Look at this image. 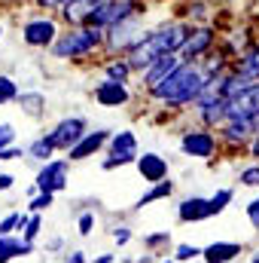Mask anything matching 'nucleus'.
<instances>
[{
	"instance_id": "3",
	"label": "nucleus",
	"mask_w": 259,
	"mask_h": 263,
	"mask_svg": "<svg viewBox=\"0 0 259 263\" xmlns=\"http://www.w3.org/2000/svg\"><path fill=\"white\" fill-rule=\"evenodd\" d=\"M98 52H104V31L89 28V25L61 28L58 37H55V43L49 46V55H52L55 62H64V65L89 62V59H95Z\"/></svg>"
},
{
	"instance_id": "47",
	"label": "nucleus",
	"mask_w": 259,
	"mask_h": 263,
	"mask_svg": "<svg viewBox=\"0 0 259 263\" xmlns=\"http://www.w3.org/2000/svg\"><path fill=\"white\" fill-rule=\"evenodd\" d=\"M134 263H156V254H149V251H146V254H140Z\"/></svg>"
},
{
	"instance_id": "45",
	"label": "nucleus",
	"mask_w": 259,
	"mask_h": 263,
	"mask_svg": "<svg viewBox=\"0 0 259 263\" xmlns=\"http://www.w3.org/2000/svg\"><path fill=\"white\" fill-rule=\"evenodd\" d=\"M244 153H247L253 162H259V135L253 138V141H250V144H247V150H244Z\"/></svg>"
},
{
	"instance_id": "27",
	"label": "nucleus",
	"mask_w": 259,
	"mask_h": 263,
	"mask_svg": "<svg viewBox=\"0 0 259 263\" xmlns=\"http://www.w3.org/2000/svg\"><path fill=\"white\" fill-rule=\"evenodd\" d=\"M101 77H104V80H113V83H125V86H128L131 80H134V70L128 67V62H125L122 55H110V59L101 65Z\"/></svg>"
},
{
	"instance_id": "50",
	"label": "nucleus",
	"mask_w": 259,
	"mask_h": 263,
	"mask_svg": "<svg viewBox=\"0 0 259 263\" xmlns=\"http://www.w3.org/2000/svg\"><path fill=\"white\" fill-rule=\"evenodd\" d=\"M159 263H174V257H162Z\"/></svg>"
},
{
	"instance_id": "15",
	"label": "nucleus",
	"mask_w": 259,
	"mask_h": 263,
	"mask_svg": "<svg viewBox=\"0 0 259 263\" xmlns=\"http://www.w3.org/2000/svg\"><path fill=\"white\" fill-rule=\"evenodd\" d=\"M134 168H137L140 181H146V184H159V181H165L168 172H171L168 159H165L162 153H156V150H143V153H137Z\"/></svg>"
},
{
	"instance_id": "43",
	"label": "nucleus",
	"mask_w": 259,
	"mask_h": 263,
	"mask_svg": "<svg viewBox=\"0 0 259 263\" xmlns=\"http://www.w3.org/2000/svg\"><path fill=\"white\" fill-rule=\"evenodd\" d=\"M46 251L49 254H61L64 251V236H49L46 239Z\"/></svg>"
},
{
	"instance_id": "46",
	"label": "nucleus",
	"mask_w": 259,
	"mask_h": 263,
	"mask_svg": "<svg viewBox=\"0 0 259 263\" xmlns=\"http://www.w3.org/2000/svg\"><path fill=\"white\" fill-rule=\"evenodd\" d=\"M89 263H116V254H98L95 260H89Z\"/></svg>"
},
{
	"instance_id": "39",
	"label": "nucleus",
	"mask_w": 259,
	"mask_h": 263,
	"mask_svg": "<svg viewBox=\"0 0 259 263\" xmlns=\"http://www.w3.org/2000/svg\"><path fill=\"white\" fill-rule=\"evenodd\" d=\"M244 214H247V220H250V227H253V230L259 233V193H256L253 199H250L247 205H244Z\"/></svg>"
},
{
	"instance_id": "5",
	"label": "nucleus",
	"mask_w": 259,
	"mask_h": 263,
	"mask_svg": "<svg viewBox=\"0 0 259 263\" xmlns=\"http://www.w3.org/2000/svg\"><path fill=\"white\" fill-rule=\"evenodd\" d=\"M58 31H61V22L52 12H40V15H31L21 22V43L28 49H37V52H49Z\"/></svg>"
},
{
	"instance_id": "14",
	"label": "nucleus",
	"mask_w": 259,
	"mask_h": 263,
	"mask_svg": "<svg viewBox=\"0 0 259 263\" xmlns=\"http://www.w3.org/2000/svg\"><path fill=\"white\" fill-rule=\"evenodd\" d=\"M92 98H95L98 107L116 110V107L131 104V89L125 83H113V80H104V77H101V80L95 83V89H92Z\"/></svg>"
},
{
	"instance_id": "22",
	"label": "nucleus",
	"mask_w": 259,
	"mask_h": 263,
	"mask_svg": "<svg viewBox=\"0 0 259 263\" xmlns=\"http://www.w3.org/2000/svg\"><path fill=\"white\" fill-rule=\"evenodd\" d=\"M192 117H195V123H198V126L217 132L223 123H226V101H223V98H213V101H207L204 107H198Z\"/></svg>"
},
{
	"instance_id": "8",
	"label": "nucleus",
	"mask_w": 259,
	"mask_h": 263,
	"mask_svg": "<svg viewBox=\"0 0 259 263\" xmlns=\"http://www.w3.org/2000/svg\"><path fill=\"white\" fill-rule=\"evenodd\" d=\"M143 34H146L143 18L119 22V25H113L110 31H104V52H107V55H125V52H131V49L143 40Z\"/></svg>"
},
{
	"instance_id": "23",
	"label": "nucleus",
	"mask_w": 259,
	"mask_h": 263,
	"mask_svg": "<svg viewBox=\"0 0 259 263\" xmlns=\"http://www.w3.org/2000/svg\"><path fill=\"white\" fill-rule=\"evenodd\" d=\"M198 67H201V73H204V80H210V77H223V73H229L232 70V59L223 52V49H210L201 62H198Z\"/></svg>"
},
{
	"instance_id": "18",
	"label": "nucleus",
	"mask_w": 259,
	"mask_h": 263,
	"mask_svg": "<svg viewBox=\"0 0 259 263\" xmlns=\"http://www.w3.org/2000/svg\"><path fill=\"white\" fill-rule=\"evenodd\" d=\"M177 65H180V55H177V52L156 59L146 70H140V73H137V77H140V89H143V92H146V89H153V86H156V83H162L168 73H174Z\"/></svg>"
},
{
	"instance_id": "17",
	"label": "nucleus",
	"mask_w": 259,
	"mask_h": 263,
	"mask_svg": "<svg viewBox=\"0 0 259 263\" xmlns=\"http://www.w3.org/2000/svg\"><path fill=\"white\" fill-rule=\"evenodd\" d=\"M244 254L241 242H229V239H217L210 245H201V263H235Z\"/></svg>"
},
{
	"instance_id": "34",
	"label": "nucleus",
	"mask_w": 259,
	"mask_h": 263,
	"mask_svg": "<svg viewBox=\"0 0 259 263\" xmlns=\"http://www.w3.org/2000/svg\"><path fill=\"white\" fill-rule=\"evenodd\" d=\"M201 257V245H192V242H177L174 245V263H192Z\"/></svg>"
},
{
	"instance_id": "12",
	"label": "nucleus",
	"mask_w": 259,
	"mask_h": 263,
	"mask_svg": "<svg viewBox=\"0 0 259 263\" xmlns=\"http://www.w3.org/2000/svg\"><path fill=\"white\" fill-rule=\"evenodd\" d=\"M217 40H220V34H217L213 25H192L189 37L183 40V46H180L177 55H180V62H201L217 46Z\"/></svg>"
},
{
	"instance_id": "41",
	"label": "nucleus",
	"mask_w": 259,
	"mask_h": 263,
	"mask_svg": "<svg viewBox=\"0 0 259 263\" xmlns=\"http://www.w3.org/2000/svg\"><path fill=\"white\" fill-rule=\"evenodd\" d=\"M31 3H34L37 9H46V12H52V15H55V12H58L61 6L73 3V0H31Z\"/></svg>"
},
{
	"instance_id": "36",
	"label": "nucleus",
	"mask_w": 259,
	"mask_h": 263,
	"mask_svg": "<svg viewBox=\"0 0 259 263\" xmlns=\"http://www.w3.org/2000/svg\"><path fill=\"white\" fill-rule=\"evenodd\" d=\"M238 184L259 190V162H250V165H244V168L238 172Z\"/></svg>"
},
{
	"instance_id": "28",
	"label": "nucleus",
	"mask_w": 259,
	"mask_h": 263,
	"mask_svg": "<svg viewBox=\"0 0 259 263\" xmlns=\"http://www.w3.org/2000/svg\"><path fill=\"white\" fill-rule=\"evenodd\" d=\"M52 156H58L55 153V147L49 144V138L46 135H37L34 141H28V147H25V159H31V162H49Z\"/></svg>"
},
{
	"instance_id": "48",
	"label": "nucleus",
	"mask_w": 259,
	"mask_h": 263,
	"mask_svg": "<svg viewBox=\"0 0 259 263\" xmlns=\"http://www.w3.org/2000/svg\"><path fill=\"white\" fill-rule=\"evenodd\" d=\"M250 263H259V248L253 251V254H250Z\"/></svg>"
},
{
	"instance_id": "44",
	"label": "nucleus",
	"mask_w": 259,
	"mask_h": 263,
	"mask_svg": "<svg viewBox=\"0 0 259 263\" xmlns=\"http://www.w3.org/2000/svg\"><path fill=\"white\" fill-rule=\"evenodd\" d=\"M12 187H15V175L12 172H0V193H6Z\"/></svg>"
},
{
	"instance_id": "9",
	"label": "nucleus",
	"mask_w": 259,
	"mask_h": 263,
	"mask_svg": "<svg viewBox=\"0 0 259 263\" xmlns=\"http://www.w3.org/2000/svg\"><path fill=\"white\" fill-rule=\"evenodd\" d=\"M70 187V162L64 156H52L49 162H40L37 175H34V190H43V193H61Z\"/></svg>"
},
{
	"instance_id": "26",
	"label": "nucleus",
	"mask_w": 259,
	"mask_h": 263,
	"mask_svg": "<svg viewBox=\"0 0 259 263\" xmlns=\"http://www.w3.org/2000/svg\"><path fill=\"white\" fill-rule=\"evenodd\" d=\"M140 245H143V251L156 254V260H159L168 248H174V236H171V230H153V233L140 236Z\"/></svg>"
},
{
	"instance_id": "29",
	"label": "nucleus",
	"mask_w": 259,
	"mask_h": 263,
	"mask_svg": "<svg viewBox=\"0 0 259 263\" xmlns=\"http://www.w3.org/2000/svg\"><path fill=\"white\" fill-rule=\"evenodd\" d=\"M232 202H235V187H220L213 196H207V211H210V217H220Z\"/></svg>"
},
{
	"instance_id": "21",
	"label": "nucleus",
	"mask_w": 259,
	"mask_h": 263,
	"mask_svg": "<svg viewBox=\"0 0 259 263\" xmlns=\"http://www.w3.org/2000/svg\"><path fill=\"white\" fill-rule=\"evenodd\" d=\"M31 254H37V245L25 242L21 236H0V263H12Z\"/></svg>"
},
{
	"instance_id": "49",
	"label": "nucleus",
	"mask_w": 259,
	"mask_h": 263,
	"mask_svg": "<svg viewBox=\"0 0 259 263\" xmlns=\"http://www.w3.org/2000/svg\"><path fill=\"white\" fill-rule=\"evenodd\" d=\"M3 34H6V25H3V22H0V40H3Z\"/></svg>"
},
{
	"instance_id": "33",
	"label": "nucleus",
	"mask_w": 259,
	"mask_h": 263,
	"mask_svg": "<svg viewBox=\"0 0 259 263\" xmlns=\"http://www.w3.org/2000/svg\"><path fill=\"white\" fill-rule=\"evenodd\" d=\"M18 83H15V77H9V73H0V107H6V104H15V98H18Z\"/></svg>"
},
{
	"instance_id": "24",
	"label": "nucleus",
	"mask_w": 259,
	"mask_h": 263,
	"mask_svg": "<svg viewBox=\"0 0 259 263\" xmlns=\"http://www.w3.org/2000/svg\"><path fill=\"white\" fill-rule=\"evenodd\" d=\"M174 190H177V184H174L171 178H165V181H159V184H149V190H146L143 196H137L134 211H143V208L153 205V202H168V199L174 196Z\"/></svg>"
},
{
	"instance_id": "37",
	"label": "nucleus",
	"mask_w": 259,
	"mask_h": 263,
	"mask_svg": "<svg viewBox=\"0 0 259 263\" xmlns=\"http://www.w3.org/2000/svg\"><path fill=\"white\" fill-rule=\"evenodd\" d=\"M110 236H113V242H116V248H125L131 239H134V233H131L128 223H119V227H113L110 230Z\"/></svg>"
},
{
	"instance_id": "51",
	"label": "nucleus",
	"mask_w": 259,
	"mask_h": 263,
	"mask_svg": "<svg viewBox=\"0 0 259 263\" xmlns=\"http://www.w3.org/2000/svg\"><path fill=\"white\" fill-rule=\"evenodd\" d=\"M192 263H201V260H192Z\"/></svg>"
},
{
	"instance_id": "2",
	"label": "nucleus",
	"mask_w": 259,
	"mask_h": 263,
	"mask_svg": "<svg viewBox=\"0 0 259 263\" xmlns=\"http://www.w3.org/2000/svg\"><path fill=\"white\" fill-rule=\"evenodd\" d=\"M189 31H192V25H189L186 18L162 22V25H156V28H146L143 40H140L131 52H125L122 59L128 62V67L134 73H140V70H146V67L153 65L156 59L171 55V52H180V46H183V40L189 37Z\"/></svg>"
},
{
	"instance_id": "7",
	"label": "nucleus",
	"mask_w": 259,
	"mask_h": 263,
	"mask_svg": "<svg viewBox=\"0 0 259 263\" xmlns=\"http://www.w3.org/2000/svg\"><path fill=\"white\" fill-rule=\"evenodd\" d=\"M107 156L101 159V172H113V168H122V165H134L137 153H140V144H137V135L131 129H119L110 132V141H107Z\"/></svg>"
},
{
	"instance_id": "16",
	"label": "nucleus",
	"mask_w": 259,
	"mask_h": 263,
	"mask_svg": "<svg viewBox=\"0 0 259 263\" xmlns=\"http://www.w3.org/2000/svg\"><path fill=\"white\" fill-rule=\"evenodd\" d=\"M250 117H259V83L226 101V120H250Z\"/></svg>"
},
{
	"instance_id": "19",
	"label": "nucleus",
	"mask_w": 259,
	"mask_h": 263,
	"mask_svg": "<svg viewBox=\"0 0 259 263\" xmlns=\"http://www.w3.org/2000/svg\"><path fill=\"white\" fill-rule=\"evenodd\" d=\"M177 220L180 223H201V220H210V211H207V196H183L177 202Z\"/></svg>"
},
{
	"instance_id": "20",
	"label": "nucleus",
	"mask_w": 259,
	"mask_h": 263,
	"mask_svg": "<svg viewBox=\"0 0 259 263\" xmlns=\"http://www.w3.org/2000/svg\"><path fill=\"white\" fill-rule=\"evenodd\" d=\"M15 107H18L25 117H31V120H43V117H46V110H49V101H46V95H43V92L28 89V92H18Z\"/></svg>"
},
{
	"instance_id": "30",
	"label": "nucleus",
	"mask_w": 259,
	"mask_h": 263,
	"mask_svg": "<svg viewBox=\"0 0 259 263\" xmlns=\"http://www.w3.org/2000/svg\"><path fill=\"white\" fill-rule=\"evenodd\" d=\"M25 220H28V211H18V208L6 211L0 217V236H18L21 227H25Z\"/></svg>"
},
{
	"instance_id": "10",
	"label": "nucleus",
	"mask_w": 259,
	"mask_h": 263,
	"mask_svg": "<svg viewBox=\"0 0 259 263\" xmlns=\"http://www.w3.org/2000/svg\"><path fill=\"white\" fill-rule=\"evenodd\" d=\"M85 132H89V120L79 117V114H73V117H61L52 129L43 132V135L49 138V144L55 147V153H67Z\"/></svg>"
},
{
	"instance_id": "25",
	"label": "nucleus",
	"mask_w": 259,
	"mask_h": 263,
	"mask_svg": "<svg viewBox=\"0 0 259 263\" xmlns=\"http://www.w3.org/2000/svg\"><path fill=\"white\" fill-rule=\"evenodd\" d=\"M232 70L244 73L247 80H259V40H253V43L232 62Z\"/></svg>"
},
{
	"instance_id": "31",
	"label": "nucleus",
	"mask_w": 259,
	"mask_h": 263,
	"mask_svg": "<svg viewBox=\"0 0 259 263\" xmlns=\"http://www.w3.org/2000/svg\"><path fill=\"white\" fill-rule=\"evenodd\" d=\"M43 230H46V217L43 214H28V220H25V227H21V239L25 242H31V245H37V239L43 236Z\"/></svg>"
},
{
	"instance_id": "11",
	"label": "nucleus",
	"mask_w": 259,
	"mask_h": 263,
	"mask_svg": "<svg viewBox=\"0 0 259 263\" xmlns=\"http://www.w3.org/2000/svg\"><path fill=\"white\" fill-rule=\"evenodd\" d=\"M256 135H259V117H250V120H226L217 129L220 147H229V150H247V144Z\"/></svg>"
},
{
	"instance_id": "32",
	"label": "nucleus",
	"mask_w": 259,
	"mask_h": 263,
	"mask_svg": "<svg viewBox=\"0 0 259 263\" xmlns=\"http://www.w3.org/2000/svg\"><path fill=\"white\" fill-rule=\"evenodd\" d=\"M52 205H55V193H43V190H37L34 196L28 199L25 211H28V214H46Z\"/></svg>"
},
{
	"instance_id": "1",
	"label": "nucleus",
	"mask_w": 259,
	"mask_h": 263,
	"mask_svg": "<svg viewBox=\"0 0 259 263\" xmlns=\"http://www.w3.org/2000/svg\"><path fill=\"white\" fill-rule=\"evenodd\" d=\"M201 86H204V73H201L198 62H180L174 73H168L162 83L146 89V101H153L162 110L183 114V110L192 107V101L198 98Z\"/></svg>"
},
{
	"instance_id": "40",
	"label": "nucleus",
	"mask_w": 259,
	"mask_h": 263,
	"mask_svg": "<svg viewBox=\"0 0 259 263\" xmlns=\"http://www.w3.org/2000/svg\"><path fill=\"white\" fill-rule=\"evenodd\" d=\"M21 156H25V147H18V144H9V147L0 150V162H15Z\"/></svg>"
},
{
	"instance_id": "42",
	"label": "nucleus",
	"mask_w": 259,
	"mask_h": 263,
	"mask_svg": "<svg viewBox=\"0 0 259 263\" xmlns=\"http://www.w3.org/2000/svg\"><path fill=\"white\" fill-rule=\"evenodd\" d=\"M61 263H89V254L82 248H73V251H61Z\"/></svg>"
},
{
	"instance_id": "35",
	"label": "nucleus",
	"mask_w": 259,
	"mask_h": 263,
	"mask_svg": "<svg viewBox=\"0 0 259 263\" xmlns=\"http://www.w3.org/2000/svg\"><path fill=\"white\" fill-rule=\"evenodd\" d=\"M95 227H98L95 211H79V214H76V233H79L82 239H89V236L95 233Z\"/></svg>"
},
{
	"instance_id": "6",
	"label": "nucleus",
	"mask_w": 259,
	"mask_h": 263,
	"mask_svg": "<svg viewBox=\"0 0 259 263\" xmlns=\"http://www.w3.org/2000/svg\"><path fill=\"white\" fill-rule=\"evenodd\" d=\"M180 153L189 156V159H201V162H210L213 156H220V138L213 129H204V126H186L180 132Z\"/></svg>"
},
{
	"instance_id": "38",
	"label": "nucleus",
	"mask_w": 259,
	"mask_h": 263,
	"mask_svg": "<svg viewBox=\"0 0 259 263\" xmlns=\"http://www.w3.org/2000/svg\"><path fill=\"white\" fill-rule=\"evenodd\" d=\"M15 141H18L15 126H12V123H0V150H3V147H9V144H15Z\"/></svg>"
},
{
	"instance_id": "4",
	"label": "nucleus",
	"mask_w": 259,
	"mask_h": 263,
	"mask_svg": "<svg viewBox=\"0 0 259 263\" xmlns=\"http://www.w3.org/2000/svg\"><path fill=\"white\" fill-rule=\"evenodd\" d=\"M143 15H146V3L143 0H98L92 15L85 18V25L98 28V31H110L119 22L143 18Z\"/></svg>"
},
{
	"instance_id": "13",
	"label": "nucleus",
	"mask_w": 259,
	"mask_h": 263,
	"mask_svg": "<svg viewBox=\"0 0 259 263\" xmlns=\"http://www.w3.org/2000/svg\"><path fill=\"white\" fill-rule=\"evenodd\" d=\"M110 132L113 129H89L70 150H67V162L73 165V162H85V159H92V156H98L104 147H107V141H110Z\"/></svg>"
}]
</instances>
